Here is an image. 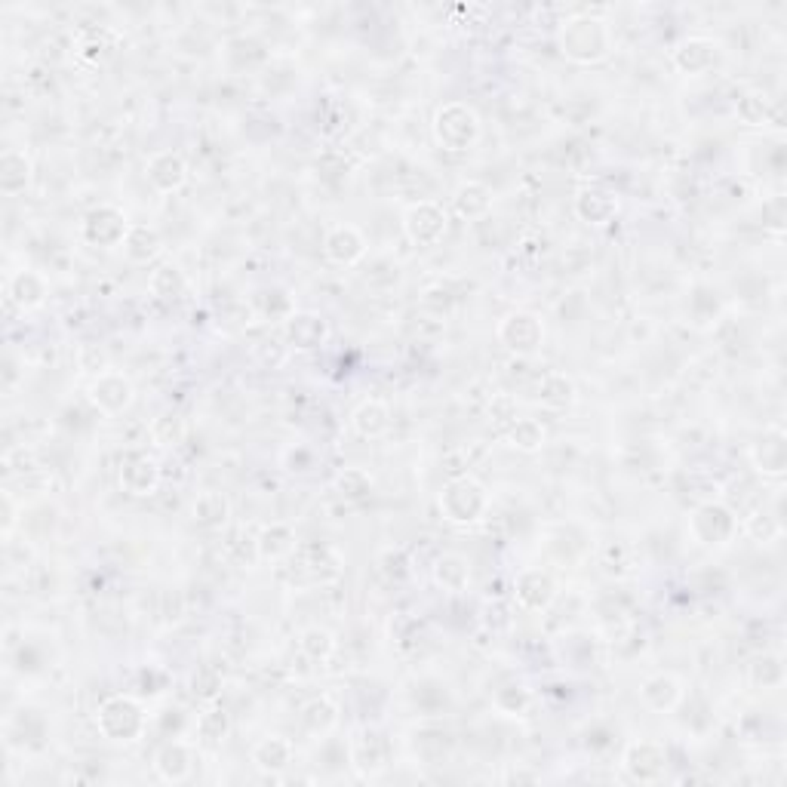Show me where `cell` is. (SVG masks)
<instances>
[{
  "label": "cell",
  "mask_w": 787,
  "mask_h": 787,
  "mask_svg": "<svg viewBox=\"0 0 787 787\" xmlns=\"http://www.w3.org/2000/svg\"><path fill=\"white\" fill-rule=\"evenodd\" d=\"M640 698H643V704H646L649 711L668 714V711H674L677 704H680V698H683V686H680V680L671 677V674H652V677L643 680V686H640Z\"/></svg>",
  "instance_id": "obj_20"
},
{
  "label": "cell",
  "mask_w": 787,
  "mask_h": 787,
  "mask_svg": "<svg viewBox=\"0 0 787 787\" xmlns=\"http://www.w3.org/2000/svg\"><path fill=\"white\" fill-rule=\"evenodd\" d=\"M99 729L111 741H136L145 732V711L130 695H111L99 708Z\"/></svg>",
  "instance_id": "obj_4"
},
{
  "label": "cell",
  "mask_w": 787,
  "mask_h": 787,
  "mask_svg": "<svg viewBox=\"0 0 787 787\" xmlns=\"http://www.w3.org/2000/svg\"><path fill=\"white\" fill-rule=\"evenodd\" d=\"M738 117L744 123H751V127H760V123L769 117V102L763 93H744L741 102H738Z\"/></svg>",
  "instance_id": "obj_42"
},
{
  "label": "cell",
  "mask_w": 787,
  "mask_h": 787,
  "mask_svg": "<svg viewBox=\"0 0 787 787\" xmlns=\"http://www.w3.org/2000/svg\"><path fill=\"white\" fill-rule=\"evenodd\" d=\"M336 723H339V708H336V704L329 701L326 695L308 701L305 708H302V726H305L311 735H326Z\"/></svg>",
  "instance_id": "obj_34"
},
{
  "label": "cell",
  "mask_w": 787,
  "mask_h": 787,
  "mask_svg": "<svg viewBox=\"0 0 787 787\" xmlns=\"http://www.w3.org/2000/svg\"><path fill=\"white\" fill-rule=\"evenodd\" d=\"M228 514H231V505H228L225 495L216 492V489L200 492L197 499L191 502V523L200 526V529H219V526H225Z\"/></svg>",
  "instance_id": "obj_26"
},
{
  "label": "cell",
  "mask_w": 787,
  "mask_h": 787,
  "mask_svg": "<svg viewBox=\"0 0 787 787\" xmlns=\"http://www.w3.org/2000/svg\"><path fill=\"white\" fill-rule=\"evenodd\" d=\"M351 425L363 440H379L391 431V409L382 400H363L354 409Z\"/></svg>",
  "instance_id": "obj_22"
},
{
  "label": "cell",
  "mask_w": 787,
  "mask_h": 787,
  "mask_svg": "<svg viewBox=\"0 0 787 787\" xmlns=\"http://www.w3.org/2000/svg\"><path fill=\"white\" fill-rule=\"evenodd\" d=\"M612 50V34H609V25L600 19V16H572L563 22L560 28V53L572 62H582V65H591V62H600L606 59Z\"/></svg>",
  "instance_id": "obj_1"
},
{
  "label": "cell",
  "mask_w": 787,
  "mask_h": 787,
  "mask_svg": "<svg viewBox=\"0 0 787 787\" xmlns=\"http://www.w3.org/2000/svg\"><path fill=\"white\" fill-rule=\"evenodd\" d=\"M31 185V160L19 148H7L0 154V191L7 197L22 194Z\"/></svg>",
  "instance_id": "obj_23"
},
{
  "label": "cell",
  "mask_w": 787,
  "mask_h": 787,
  "mask_svg": "<svg viewBox=\"0 0 787 787\" xmlns=\"http://www.w3.org/2000/svg\"><path fill=\"white\" fill-rule=\"evenodd\" d=\"M145 176L151 182L154 191L160 194H173L185 185L188 179V163L179 151H157L151 160H148V167H145Z\"/></svg>",
  "instance_id": "obj_15"
},
{
  "label": "cell",
  "mask_w": 787,
  "mask_h": 787,
  "mask_svg": "<svg viewBox=\"0 0 787 787\" xmlns=\"http://www.w3.org/2000/svg\"><path fill=\"white\" fill-rule=\"evenodd\" d=\"M489 419L499 422V425H514L517 422V400L511 394H495L489 400Z\"/></svg>",
  "instance_id": "obj_45"
},
{
  "label": "cell",
  "mask_w": 787,
  "mask_h": 787,
  "mask_svg": "<svg viewBox=\"0 0 787 787\" xmlns=\"http://www.w3.org/2000/svg\"><path fill=\"white\" fill-rule=\"evenodd\" d=\"M751 683L760 689H778L784 683V665L778 655H760L751 665Z\"/></svg>",
  "instance_id": "obj_37"
},
{
  "label": "cell",
  "mask_w": 787,
  "mask_h": 787,
  "mask_svg": "<svg viewBox=\"0 0 787 787\" xmlns=\"http://www.w3.org/2000/svg\"><path fill=\"white\" fill-rule=\"evenodd\" d=\"M253 763L262 772H280L293 763V741H286L283 735H268L253 748Z\"/></svg>",
  "instance_id": "obj_29"
},
{
  "label": "cell",
  "mask_w": 787,
  "mask_h": 787,
  "mask_svg": "<svg viewBox=\"0 0 787 787\" xmlns=\"http://www.w3.org/2000/svg\"><path fill=\"white\" fill-rule=\"evenodd\" d=\"M148 286H151V293H154L157 299H163V302H176V299H182V296L188 293V280H185V274L179 271V265H160V268L151 274Z\"/></svg>",
  "instance_id": "obj_33"
},
{
  "label": "cell",
  "mask_w": 787,
  "mask_h": 787,
  "mask_svg": "<svg viewBox=\"0 0 787 787\" xmlns=\"http://www.w3.org/2000/svg\"><path fill=\"white\" fill-rule=\"evenodd\" d=\"M744 529H748V535H754L757 542H772V538H778L784 532L781 520L766 514V511H757L754 517H748V523H744Z\"/></svg>",
  "instance_id": "obj_43"
},
{
  "label": "cell",
  "mask_w": 787,
  "mask_h": 787,
  "mask_svg": "<svg viewBox=\"0 0 787 787\" xmlns=\"http://www.w3.org/2000/svg\"><path fill=\"white\" fill-rule=\"evenodd\" d=\"M508 440L520 449V452H538L545 446L548 440V431L542 422H535V419H517L508 431Z\"/></svg>",
  "instance_id": "obj_36"
},
{
  "label": "cell",
  "mask_w": 787,
  "mask_h": 787,
  "mask_svg": "<svg viewBox=\"0 0 787 787\" xmlns=\"http://www.w3.org/2000/svg\"><path fill=\"white\" fill-rule=\"evenodd\" d=\"M16 529V505H13V492H4V535L10 538Z\"/></svg>",
  "instance_id": "obj_48"
},
{
  "label": "cell",
  "mask_w": 787,
  "mask_h": 787,
  "mask_svg": "<svg viewBox=\"0 0 787 787\" xmlns=\"http://www.w3.org/2000/svg\"><path fill=\"white\" fill-rule=\"evenodd\" d=\"M763 222L775 231L784 228V197H772L769 203H763Z\"/></svg>",
  "instance_id": "obj_46"
},
{
  "label": "cell",
  "mask_w": 787,
  "mask_h": 787,
  "mask_svg": "<svg viewBox=\"0 0 787 787\" xmlns=\"http://www.w3.org/2000/svg\"><path fill=\"white\" fill-rule=\"evenodd\" d=\"M514 597L529 612H545L557 600V582L545 569H526L514 582Z\"/></svg>",
  "instance_id": "obj_14"
},
{
  "label": "cell",
  "mask_w": 787,
  "mask_h": 787,
  "mask_svg": "<svg viewBox=\"0 0 787 787\" xmlns=\"http://www.w3.org/2000/svg\"><path fill=\"white\" fill-rule=\"evenodd\" d=\"M329 339V323L314 311H293L286 317V342L299 351H314Z\"/></svg>",
  "instance_id": "obj_16"
},
{
  "label": "cell",
  "mask_w": 787,
  "mask_h": 787,
  "mask_svg": "<svg viewBox=\"0 0 787 787\" xmlns=\"http://www.w3.org/2000/svg\"><path fill=\"white\" fill-rule=\"evenodd\" d=\"M689 532L698 545H708V548H720L726 542H732V535L738 532V520L735 514L720 505V502H704L692 511L689 517Z\"/></svg>",
  "instance_id": "obj_5"
},
{
  "label": "cell",
  "mask_w": 787,
  "mask_h": 787,
  "mask_svg": "<svg viewBox=\"0 0 787 787\" xmlns=\"http://www.w3.org/2000/svg\"><path fill=\"white\" fill-rule=\"evenodd\" d=\"M434 139L446 151H468L480 139V117L465 102H449L434 114Z\"/></svg>",
  "instance_id": "obj_2"
},
{
  "label": "cell",
  "mask_w": 787,
  "mask_h": 787,
  "mask_svg": "<svg viewBox=\"0 0 787 787\" xmlns=\"http://www.w3.org/2000/svg\"><path fill=\"white\" fill-rule=\"evenodd\" d=\"M625 769L634 781H661L668 772V751L655 741H634L625 751Z\"/></svg>",
  "instance_id": "obj_10"
},
{
  "label": "cell",
  "mask_w": 787,
  "mask_h": 787,
  "mask_svg": "<svg viewBox=\"0 0 787 787\" xmlns=\"http://www.w3.org/2000/svg\"><path fill=\"white\" fill-rule=\"evenodd\" d=\"M529 701H532V695H529V689L520 686V683H508V686H502L499 692L492 695V704H495V708H499L502 714H523V711L529 708Z\"/></svg>",
  "instance_id": "obj_39"
},
{
  "label": "cell",
  "mask_w": 787,
  "mask_h": 787,
  "mask_svg": "<svg viewBox=\"0 0 787 787\" xmlns=\"http://www.w3.org/2000/svg\"><path fill=\"white\" fill-rule=\"evenodd\" d=\"M535 400L548 409H566L575 403V382L566 376V372H545V376L538 379Z\"/></svg>",
  "instance_id": "obj_28"
},
{
  "label": "cell",
  "mask_w": 787,
  "mask_h": 787,
  "mask_svg": "<svg viewBox=\"0 0 787 787\" xmlns=\"http://www.w3.org/2000/svg\"><path fill=\"white\" fill-rule=\"evenodd\" d=\"M720 59V47L711 37H686L674 50V65L683 74H708Z\"/></svg>",
  "instance_id": "obj_17"
},
{
  "label": "cell",
  "mask_w": 787,
  "mask_h": 787,
  "mask_svg": "<svg viewBox=\"0 0 787 787\" xmlns=\"http://www.w3.org/2000/svg\"><path fill=\"white\" fill-rule=\"evenodd\" d=\"M618 213V200L603 188H588L575 197V216L588 225H606Z\"/></svg>",
  "instance_id": "obj_24"
},
{
  "label": "cell",
  "mask_w": 787,
  "mask_h": 787,
  "mask_svg": "<svg viewBox=\"0 0 787 787\" xmlns=\"http://www.w3.org/2000/svg\"><path fill=\"white\" fill-rule=\"evenodd\" d=\"M114 34L108 28H87L84 34L77 37V56L80 59H87V62H99L105 59L114 47H105L102 40H111Z\"/></svg>",
  "instance_id": "obj_38"
},
{
  "label": "cell",
  "mask_w": 787,
  "mask_h": 787,
  "mask_svg": "<svg viewBox=\"0 0 787 787\" xmlns=\"http://www.w3.org/2000/svg\"><path fill=\"white\" fill-rule=\"evenodd\" d=\"M160 486V468L151 455L145 452H130L127 459L120 462V489L136 495V499H145V495H154Z\"/></svg>",
  "instance_id": "obj_13"
},
{
  "label": "cell",
  "mask_w": 787,
  "mask_h": 787,
  "mask_svg": "<svg viewBox=\"0 0 787 787\" xmlns=\"http://www.w3.org/2000/svg\"><path fill=\"white\" fill-rule=\"evenodd\" d=\"M228 729H231V720H228V714L222 708H210L206 714H200V720H197V735L203 741H222L228 735Z\"/></svg>",
  "instance_id": "obj_41"
},
{
  "label": "cell",
  "mask_w": 787,
  "mask_h": 787,
  "mask_svg": "<svg viewBox=\"0 0 787 787\" xmlns=\"http://www.w3.org/2000/svg\"><path fill=\"white\" fill-rule=\"evenodd\" d=\"M323 256L333 265H354L366 256V240L354 225H336L323 240Z\"/></svg>",
  "instance_id": "obj_18"
},
{
  "label": "cell",
  "mask_w": 787,
  "mask_h": 787,
  "mask_svg": "<svg viewBox=\"0 0 787 787\" xmlns=\"http://www.w3.org/2000/svg\"><path fill=\"white\" fill-rule=\"evenodd\" d=\"M293 560V575H308L311 582H326V578L339 575V554L329 545H296V551L289 554Z\"/></svg>",
  "instance_id": "obj_11"
},
{
  "label": "cell",
  "mask_w": 787,
  "mask_h": 787,
  "mask_svg": "<svg viewBox=\"0 0 787 787\" xmlns=\"http://www.w3.org/2000/svg\"><path fill=\"white\" fill-rule=\"evenodd\" d=\"M219 683H222V680H219L210 668H203V671L194 677V692H200L203 698H210V695L219 689Z\"/></svg>",
  "instance_id": "obj_47"
},
{
  "label": "cell",
  "mask_w": 787,
  "mask_h": 787,
  "mask_svg": "<svg viewBox=\"0 0 787 787\" xmlns=\"http://www.w3.org/2000/svg\"><path fill=\"white\" fill-rule=\"evenodd\" d=\"M489 495L474 477H455L440 492V511L452 523H474L486 514Z\"/></svg>",
  "instance_id": "obj_3"
},
{
  "label": "cell",
  "mask_w": 787,
  "mask_h": 787,
  "mask_svg": "<svg viewBox=\"0 0 787 787\" xmlns=\"http://www.w3.org/2000/svg\"><path fill=\"white\" fill-rule=\"evenodd\" d=\"M351 766L372 778V775H379L382 769H388V760H391V744L388 738L379 732V729H363L357 735V741L351 744Z\"/></svg>",
  "instance_id": "obj_9"
},
{
  "label": "cell",
  "mask_w": 787,
  "mask_h": 787,
  "mask_svg": "<svg viewBox=\"0 0 787 787\" xmlns=\"http://www.w3.org/2000/svg\"><path fill=\"white\" fill-rule=\"evenodd\" d=\"M495 336H499V342L508 351H514L520 357H532L545 342V326H542V320H538L535 314H529V311H514V314H508L499 323Z\"/></svg>",
  "instance_id": "obj_8"
},
{
  "label": "cell",
  "mask_w": 787,
  "mask_h": 787,
  "mask_svg": "<svg viewBox=\"0 0 787 787\" xmlns=\"http://www.w3.org/2000/svg\"><path fill=\"white\" fill-rule=\"evenodd\" d=\"M434 582L446 594H465L471 588V566L462 554H443L434 563Z\"/></svg>",
  "instance_id": "obj_25"
},
{
  "label": "cell",
  "mask_w": 787,
  "mask_h": 787,
  "mask_svg": "<svg viewBox=\"0 0 787 787\" xmlns=\"http://www.w3.org/2000/svg\"><path fill=\"white\" fill-rule=\"evenodd\" d=\"M160 250H163V240H160V234H157L154 228H148V225H133L130 234H127V240H123V253H127V259L136 262V265L154 262V259L160 256Z\"/></svg>",
  "instance_id": "obj_30"
},
{
  "label": "cell",
  "mask_w": 787,
  "mask_h": 787,
  "mask_svg": "<svg viewBox=\"0 0 787 787\" xmlns=\"http://www.w3.org/2000/svg\"><path fill=\"white\" fill-rule=\"evenodd\" d=\"M754 462L763 474H784L787 468V443H784V434L781 431H769L760 437L757 449H754Z\"/></svg>",
  "instance_id": "obj_32"
},
{
  "label": "cell",
  "mask_w": 787,
  "mask_h": 787,
  "mask_svg": "<svg viewBox=\"0 0 787 787\" xmlns=\"http://www.w3.org/2000/svg\"><path fill=\"white\" fill-rule=\"evenodd\" d=\"M299 646H302V652H305L311 661H326L329 655H333V649H336V640H333V634L323 631V628H308V631H302Z\"/></svg>",
  "instance_id": "obj_40"
},
{
  "label": "cell",
  "mask_w": 787,
  "mask_h": 787,
  "mask_svg": "<svg viewBox=\"0 0 787 787\" xmlns=\"http://www.w3.org/2000/svg\"><path fill=\"white\" fill-rule=\"evenodd\" d=\"M452 206H455V213H459L462 219H468V222L483 219L489 213V206H492V191L483 182H465L459 191H455Z\"/></svg>",
  "instance_id": "obj_31"
},
{
  "label": "cell",
  "mask_w": 787,
  "mask_h": 787,
  "mask_svg": "<svg viewBox=\"0 0 787 787\" xmlns=\"http://www.w3.org/2000/svg\"><path fill=\"white\" fill-rule=\"evenodd\" d=\"M446 228H449L446 210L434 200L412 203L403 216V231L416 246H437L446 237Z\"/></svg>",
  "instance_id": "obj_6"
},
{
  "label": "cell",
  "mask_w": 787,
  "mask_h": 787,
  "mask_svg": "<svg viewBox=\"0 0 787 787\" xmlns=\"http://www.w3.org/2000/svg\"><path fill=\"white\" fill-rule=\"evenodd\" d=\"M293 551H296V532L289 523H271L256 538L259 560H280V557H289Z\"/></svg>",
  "instance_id": "obj_27"
},
{
  "label": "cell",
  "mask_w": 787,
  "mask_h": 787,
  "mask_svg": "<svg viewBox=\"0 0 787 787\" xmlns=\"http://www.w3.org/2000/svg\"><path fill=\"white\" fill-rule=\"evenodd\" d=\"M154 769L163 781H185L194 769V754L185 741H167L157 751Z\"/></svg>",
  "instance_id": "obj_21"
},
{
  "label": "cell",
  "mask_w": 787,
  "mask_h": 787,
  "mask_svg": "<svg viewBox=\"0 0 787 787\" xmlns=\"http://www.w3.org/2000/svg\"><path fill=\"white\" fill-rule=\"evenodd\" d=\"M133 394H136L133 382L127 376H120V372H102L90 385V400L105 416H120L133 403Z\"/></svg>",
  "instance_id": "obj_12"
},
{
  "label": "cell",
  "mask_w": 787,
  "mask_h": 787,
  "mask_svg": "<svg viewBox=\"0 0 787 787\" xmlns=\"http://www.w3.org/2000/svg\"><path fill=\"white\" fill-rule=\"evenodd\" d=\"M379 569L391 578V582H406V578L412 575L409 557H406V551H400V548H388V551L379 557Z\"/></svg>",
  "instance_id": "obj_44"
},
{
  "label": "cell",
  "mask_w": 787,
  "mask_h": 787,
  "mask_svg": "<svg viewBox=\"0 0 787 787\" xmlns=\"http://www.w3.org/2000/svg\"><path fill=\"white\" fill-rule=\"evenodd\" d=\"M7 296L13 305H19L22 311H31V308H40L50 296V286H47V277L37 274V271H16L7 283Z\"/></svg>",
  "instance_id": "obj_19"
},
{
  "label": "cell",
  "mask_w": 787,
  "mask_h": 787,
  "mask_svg": "<svg viewBox=\"0 0 787 787\" xmlns=\"http://www.w3.org/2000/svg\"><path fill=\"white\" fill-rule=\"evenodd\" d=\"M130 228L133 225L127 216H123V210H117V206H111V203H102L87 213L84 225H80V234H84V240L90 246H105V250H111V246H123Z\"/></svg>",
  "instance_id": "obj_7"
},
{
  "label": "cell",
  "mask_w": 787,
  "mask_h": 787,
  "mask_svg": "<svg viewBox=\"0 0 787 787\" xmlns=\"http://www.w3.org/2000/svg\"><path fill=\"white\" fill-rule=\"evenodd\" d=\"M333 486H336L339 499H345V502H351V505L366 502L369 495H372V477H369L366 471H360V468H345V471L336 477Z\"/></svg>",
  "instance_id": "obj_35"
}]
</instances>
